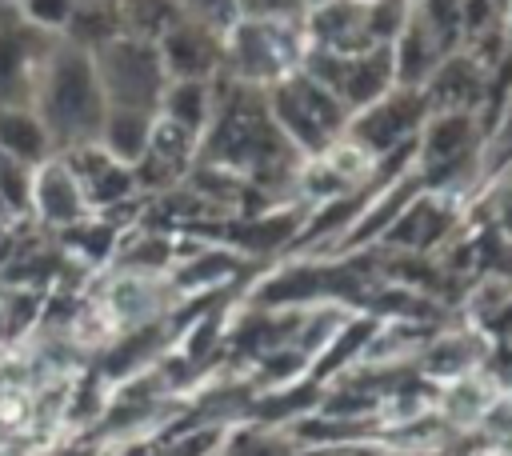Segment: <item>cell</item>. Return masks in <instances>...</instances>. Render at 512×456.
I'll list each match as a JSON object with an SVG mask.
<instances>
[{"mask_svg":"<svg viewBox=\"0 0 512 456\" xmlns=\"http://www.w3.org/2000/svg\"><path fill=\"white\" fill-rule=\"evenodd\" d=\"M32 108L48 128V140L56 152H72L80 144H92L104 120V92L96 80L92 52L56 40L52 52L40 64L36 88H32Z\"/></svg>","mask_w":512,"mask_h":456,"instance_id":"obj_1","label":"cell"},{"mask_svg":"<svg viewBox=\"0 0 512 456\" xmlns=\"http://www.w3.org/2000/svg\"><path fill=\"white\" fill-rule=\"evenodd\" d=\"M264 104H268L276 128L284 132V140L300 152V160L328 156L344 140L348 108L300 68L292 76L276 80L272 88H264Z\"/></svg>","mask_w":512,"mask_h":456,"instance_id":"obj_2","label":"cell"},{"mask_svg":"<svg viewBox=\"0 0 512 456\" xmlns=\"http://www.w3.org/2000/svg\"><path fill=\"white\" fill-rule=\"evenodd\" d=\"M308 52L304 20L296 24H260V20H236L224 32V64L220 76L244 88H272L276 80L292 76Z\"/></svg>","mask_w":512,"mask_h":456,"instance_id":"obj_3","label":"cell"},{"mask_svg":"<svg viewBox=\"0 0 512 456\" xmlns=\"http://www.w3.org/2000/svg\"><path fill=\"white\" fill-rule=\"evenodd\" d=\"M92 64H96V80L108 108H144V112L160 108L168 72L152 40H136L120 32L116 40L92 52Z\"/></svg>","mask_w":512,"mask_h":456,"instance_id":"obj_4","label":"cell"},{"mask_svg":"<svg viewBox=\"0 0 512 456\" xmlns=\"http://www.w3.org/2000/svg\"><path fill=\"white\" fill-rule=\"evenodd\" d=\"M300 72H308L316 84H324L348 116L376 104L396 88V68H392V48H368V52H324L308 48L300 60Z\"/></svg>","mask_w":512,"mask_h":456,"instance_id":"obj_5","label":"cell"},{"mask_svg":"<svg viewBox=\"0 0 512 456\" xmlns=\"http://www.w3.org/2000/svg\"><path fill=\"white\" fill-rule=\"evenodd\" d=\"M424 120H428L424 88H392L376 104H368V108L348 116L344 144L356 148L364 160L380 164L388 152H396L404 144H416Z\"/></svg>","mask_w":512,"mask_h":456,"instance_id":"obj_6","label":"cell"},{"mask_svg":"<svg viewBox=\"0 0 512 456\" xmlns=\"http://www.w3.org/2000/svg\"><path fill=\"white\" fill-rule=\"evenodd\" d=\"M60 36L32 28L16 8H0V108L32 104V88L44 56Z\"/></svg>","mask_w":512,"mask_h":456,"instance_id":"obj_7","label":"cell"},{"mask_svg":"<svg viewBox=\"0 0 512 456\" xmlns=\"http://www.w3.org/2000/svg\"><path fill=\"white\" fill-rule=\"evenodd\" d=\"M160 64L168 72V80H200L212 84L220 76L224 64V32L200 20L180 16L160 40H156Z\"/></svg>","mask_w":512,"mask_h":456,"instance_id":"obj_8","label":"cell"},{"mask_svg":"<svg viewBox=\"0 0 512 456\" xmlns=\"http://www.w3.org/2000/svg\"><path fill=\"white\" fill-rule=\"evenodd\" d=\"M28 216L40 220L52 232H68V228H76L92 216V208L80 192V180L72 176L64 156H52L40 168H32V208H28Z\"/></svg>","mask_w":512,"mask_h":456,"instance_id":"obj_9","label":"cell"},{"mask_svg":"<svg viewBox=\"0 0 512 456\" xmlns=\"http://www.w3.org/2000/svg\"><path fill=\"white\" fill-rule=\"evenodd\" d=\"M488 76L492 68L484 60H476L468 48H452L424 84L428 112H480Z\"/></svg>","mask_w":512,"mask_h":456,"instance_id":"obj_10","label":"cell"},{"mask_svg":"<svg viewBox=\"0 0 512 456\" xmlns=\"http://www.w3.org/2000/svg\"><path fill=\"white\" fill-rule=\"evenodd\" d=\"M304 36L308 48L324 52H368L380 48L368 32V4L364 0H328L304 12Z\"/></svg>","mask_w":512,"mask_h":456,"instance_id":"obj_11","label":"cell"},{"mask_svg":"<svg viewBox=\"0 0 512 456\" xmlns=\"http://www.w3.org/2000/svg\"><path fill=\"white\" fill-rule=\"evenodd\" d=\"M56 156H64V164L80 180V192H84V200H88L92 212L96 208H108V204H120V200H128L140 188L136 184V172L128 164L112 160L96 140L92 144H80L72 152H56Z\"/></svg>","mask_w":512,"mask_h":456,"instance_id":"obj_12","label":"cell"},{"mask_svg":"<svg viewBox=\"0 0 512 456\" xmlns=\"http://www.w3.org/2000/svg\"><path fill=\"white\" fill-rule=\"evenodd\" d=\"M388 48H392V68H396V88H424L428 76L436 72V64L448 56V48L420 20V12H412V20L404 24V32Z\"/></svg>","mask_w":512,"mask_h":456,"instance_id":"obj_13","label":"cell"},{"mask_svg":"<svg viewBox=\"0 0 512 456\" xmlns=\"http://www.w3.org/2000/svg\"><path fill=\"white\" fill-rule=\"evenodd\" d=\"M152 132H156V112H144V108H104V120H100V132H96V144L136 168L152 144Z\"/></svg>","mask_w":512,"mask_h":456,"instance_id":"obj_14","label":"cell"},{"mask_svg":"<svg viewBox=\"0 0 512 456\" xmlns=\"http://www.w3.org/2000/svg\"><path fill=\"white\" fill-rule=\"evenodd\" d=\"M0 152L20 160L24 168H40L44 160L56 156L48 128L32 104H4L0 108Z\"/></svg>","mask_w":512,"mask_h":456,"instance_id":"obj_15","label":"cell"},{"mask_svg":"<svg viewBox=\"0 0 512 456\" xmlns=\"http://www.w3.org/2000/svg\"><path fill=\"white\" fill-rule=\"evenodd\" d=\"M156 116L200 144V136H204L208 120H212V84H200V80H168Z\"/></svg>","mask_w":512,"mask_h":456,"instance_id":"obj_16","label":"cell"},{"mask_svg":"<svg viewBox=\"0 0 512 456\" xmlns=\"http://www.w3.org/2000/svg\"><path fill=\"white\" fill-rule=\"evenodd\" d=\"M120 36V4L116 0H76V12L68 20V28L60 32V40L96 52L108 40Z\"/></svg>","mask_w":512,"mask_h":456,"instance_id":"obj_17","label":"cell"},{"mask_svg":"<svg viewBox=\"0 0 512 456\" xmlns=\"http://www.w3.org/2000/svg\"><path fill=\"white\" fill-rule=\"evenodd\" d=\"M116 4H120V32L152 44L180 20L176 0H116Z\"/></svg>","mask_w":512,"mask_h":456,"instance_id":"obj_18","label":"cell"},{"mask_svg":"<svg viewBox=\"0 0 512 456\" xmlns=\"http://www.w3.org/2000/svg\"><path fill=\"white\" fill-rule=\"evenodd\" d=\"M364 4H368V32L380 48H388L416 12V0H364Z\"/></svg>","mask_w":512,"mask_h":456,"instance_id":"obj_19","label":"cell"},{"mask_svg":"<svg viewBox=\"0 0 512 456\" xmlns=\"http://www.w3.org/2000/svg\"><path fill=\"white\" fill-rule=\"evenodd\" d=\"M16 12H20L32 28L60 36V32L68 28L72 12H76V0H20V4H16Z\"/></svg>","mask_w":512,"mask_h":456,"instance_id":"obj_20","label":"cell"},{"mask_svg":"<svg viewBox=\"0 0 512 456\" xmlns=\"http://www.w3.org/2000/svg\"><path fill=\"white\" fill-rule=\"evenodd\" d=\"M304 0H236V20H260V24H296L304 20Z\"/></svg>","mask_w":512,"mask_h":456,"instance_id":"obj_21","label":"cell"},{"mask_svg":"<svg viewBox=\"0 0 512 456\" xmlns=\"http://www.w3.org/2000/svg\"><path fill=\"white\" fill-rule=\"evenodd\" d=\"M176 8H180V16L212 24L220 32H228L236 24V0H176Z\"/></svg>","mask_w":512,"mask_h":456,"instance_id":"obj_22","label":"cell"},{"mask_svg":"<svg viewBox=\"0 0 512 456\" xmlns=\"http://www.w3.org/2000/svg\"><path fill=\"white\" fill-rule=\"evenodd\" d=\"M224 272H232V260L220 256V252H208V256L192 260L180 280H184V284H204V280H216V276H224Z\"/></svg>","mask_w":512,"mask_h":456,"instance_id":"obj_23","label":"cell"},{"mask_svg":"<svg viewBox=\"0 0 512 456\" xmlns=\"http://www.w3.org/2000/svg\"><path fill=\"white\" fill-rule=\"evenodd\" d=\"M212 440H216L212 432H200V436H192L184 448H176V456H200L204 448H212Z\"/></svg>","mask_w":512,"mask_h":456,"instance_id":"obj_24","label":"cell"},{"mask_svg":"<svg viewBox=\"0 0 512 456\" xmlns=\"http://www.w3.org/2000/svg\"><path fill=\"white\" fill-rule=\"evenodd\" d=\"M504 40H508V52H512V0L504 4Z\"/></svg>","mask_w":512,"mask_h":456,"instance_id":"obj_25","label":"cell"},{"mask_svg":"<svg viewBox=\"0 0 512 456\" xmlns=\"http://www.w3.org/2000/svg\"><path fill=\"white\" fill-rule=\"evenodd\" d=\"M304 4H308V8H316V4H328V0H304Z\"/></svg>","mask_w":512,"mask_h":456,"instance_id":"obj_26","label":"cell"}]
</instances>
